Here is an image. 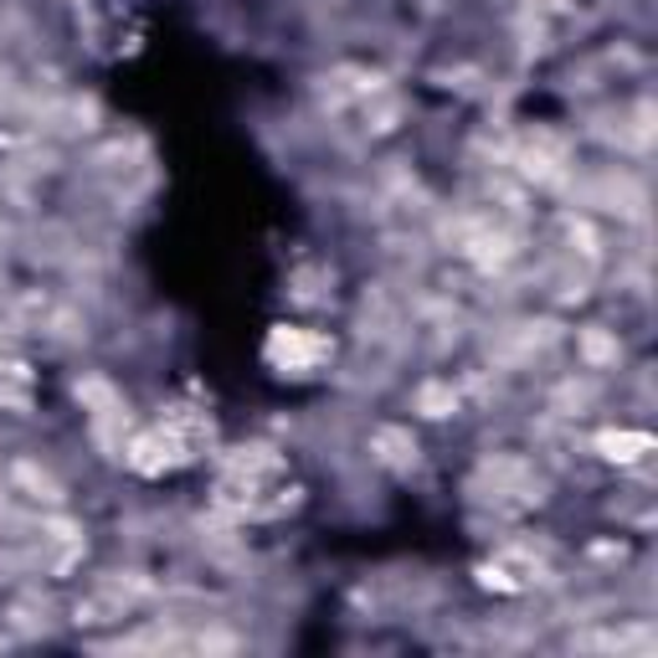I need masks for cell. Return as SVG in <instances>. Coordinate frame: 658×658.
<instances>
[{
    "mask_svg": "<svg viewBox=\"0 0 658 658\" xmlns=\"http://www.w3.org/2000/svg\"><path fill=\"white\" fill-rule=\"evenodd\" d=\"M31 396H37V381L21 361H0V406L6 412H31Z\"/></svg>",
    "mask_w": 658,
    "mask_h": 658,
    "instance_id": "3",
    "label": "cell"
},
{
    "mask_svg": "<svg viewBox=\"0 0 658 658\" xmlns=\"http://www.w3.org/2000/svg\"><path fill=\"white\" fill-rule=\"evenodd\" d=\"M597 453H603L607 463H638L644 453H654V437H648V433H628V427H622V433H603V437H597Z\"/></svg>",
    "mask_w": 658,
    "mask_h": 658,
    "instance_id": "4",
    "label": "cell"
},
{
    "mask_svg": "<svg viewBox=\"0 0 658 658\" xmlns=\"http://www.w3.org/2000/svg\"><path fill=\"white\" fill-rule=\"evenodd\" d=\"M371 448H376L381 463H396V468L417 458V443H412V433H402V427H376Z\"/></svg>",
    "mask_w": 658,
    "mask_h": 658,
    "instance_id": "6",
    "label": "cell"
},
{
    "mask_svg": "<svg viewBox=\"0 0 658 658\" xmlns=\"http://www.w3.org/2000/svg\"><path fill=\"white\" fill-rule=\"evenodd\" d=\"M11 478L31 494V499H42V505H57V499H62V484H57V478L47 474V468H37L31 458H21V463H16V468H11Z\"/></svg>",
    "mask_w": 658,
    "mask_h": 658,
    "instance_id": "5",
    "label": "cell"
},
{
    "mask_svg": "<svg viewBox=\"0 0 658 658\" xmlns=\"http://www.w3.org/2000/svg\"><path fill=\"white\" fill-rule=\"evenodd\" d=\"M581 355H587L591 365H607V361H617V340H607V335H581Z\"/></svg>",
    "mask_w": 658,
    "mask_h": 658,
    "instance_id": "7",
    "label": "cell"
},
{
    "mask_svg": "<svg viewBox=\"0 0 658 658\" xmlns=\"http://www.w3.org/2000/svg\"><path fill=\"white\" fill-rule=\"evenodd\" d=\"M129 468H140V474H170V468H181L185 458H191V443H185L175 427H150V433H140L134 443L124 448Z\"/></svg>",
    "mask_w": 658,
    "mask_h": 658,
    "instance_id": "2",
    "label": "cell"
},
{
    "mask_svg": "<svg viewBox=\"0 0 658 658\" xmlns=\"http://www.w3.org/2000/svg\"><path fill=\"white\" fill-rule=\"evenodd\" d=\"M422 412H427V417H448V412H453V396L443 392V386H427V392H422Z\"/></svg>",
    "mask_w": 658,
    "mask_h": 658,
    "instance_id": "8",
    "label": "cell"
},
{
    "mask_svg": "<svg viewBox=\"0 0 658 658\" xmlns=\"http://www.w3.org/2000/svg\"><path fill=\"white\" fill-rule=\"evenodd\" d=\"M324 361H330V340L314 335V330L279 324V330L267 335V365H279L283 376H308V371Z\"/></svg>",
    "mask_w": 658,
    "mask_h": 658,
    "instance_id": "1",
    "label": "cell"
}]
</instances>
